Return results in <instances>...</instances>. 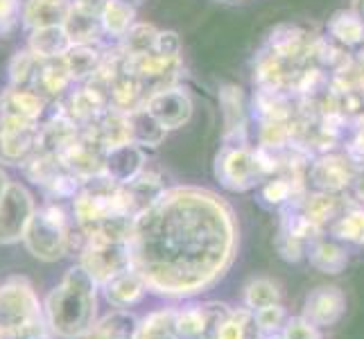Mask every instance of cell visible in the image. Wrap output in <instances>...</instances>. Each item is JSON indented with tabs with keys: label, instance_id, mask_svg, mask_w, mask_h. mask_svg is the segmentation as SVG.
<instances>
[{
	"label": "cell",
	"instance_id": "obj_1",
	"mask_svg": "<svg viewBox=\"0 0 364 339\" xmlns=\"http://www.w3.org/2000/svg\"><path fill=\"white\" fill-rule=\"evenodd\" d=\"M134 269L147 290L168 301H193L220 285L233 267L240 226L233 206L199 185H170L134 220Z\"/></svg>",
	"mask_w": 364,
	"mask_h": 339
},
{
	"label": "cell",
	"instance_id": "obj_2",
	"mask_svg": "<svg viewBox=\"0 0 364 339\" xmlns=\"http://www.w3.org/2000/svg\"><path fill=\"white\" fill-rule=\"evenodd\" d=\"M100 285L80 262L61 276L43 301L48 328L57 339H80L89 333L97 317Z\"/></svg>",
	"mask_w": 364,
	"mask_h": 339
},
{
	"label": "cell",
	"instance_id": "obj_3",
	"mask_svg": "<svg viewBox=\"0 0 364 339\" xmlns=\"http://www.w3.org/2000/svg\"><path fill=\"white\" fill-rule=\"evenodd\" d=\"M23 244L30 254L41 262H59L84 249L86 233L77 226L73 210L64 202L48 199L43 206L36 208V215L30 224Z\"/></svg>",
	"mask_w": 364,
	"mask_h": 339
},
{
	"label": "cell",
	"instance_id": "obj_4",
	"mask_svg": "<svg viewBox=\"0 0 364 339\" xmlns=\"http://www.w3.org/2000/svg\"><path fill=\"white\" fill-rule=\"evenodd\" d=\"M43 303L25 276L0 285V339H50Z\"/></svg>",
	"mask_w": 364,
	"mask_h": 339
},
{
	"label": "cell",
	"instance_id": "obj_5",
	"mask_svg": "<svg viewBox=\"0 0 364 339\" xmlns=\"http://www.w3.org/2000/svg\"><path fill=\"white\" fill-rule=\"evenodd\" d=\"M215 179L229 193L256 190L269 179L262 158L251 145H224L215 156Z\"/></svg>",
	"mask_w": 364,
	"mask_h": 339
},
{
	"label": "cell",
	"instance_id": "obj_6",
	"mask_svg": "<svg viewBox=\"0 0 364 339\" xmlns=\"http://www.w3.org/2000/svg\"><path fill=\"white\" fill-rule=\"evenodd\" d=\"M77 262L89 271L97 285H105L118 274L134 267L129 240H95L86 237V244L80 251Z\"/></svg>",
	"mask_w": 364,
	"mask_h": 339
},
{
	"label": "cell",
	"instance_id": "obj_7",
	"mask_svg": "<svg viewBox=\"0 0 364 339\" xmlns=\"http://www.w3.org/2000/svg\"><path fill=\"white\" fill-rule=\"evenodd\" d=\"M36 208V199L28 188L18 181H9L7 190L0 197V244L23 242Z\"/></svg>",
	"mask_w": 364,
	"mask_h": 339
},
{
	"label": "cell",
	"instance_id": "obj_8",
	"mask_svg": "<svg viewBox=\"0 0 364 339\" xmlns=\"http://www.w3.org/2000/svg\"><path fill=\"white\" fill-rule=\"evenodd\" d=\"M360 166L346 152L319 154L310 161L306 181L310 190H321L331 195H346L355 181Z\"/></svg>",
	"mask_w": 364,
	"mask_h": 339
},
{
	"label": "cell",
	"instance_id": "obj_9",
	"mask_svg": "<svg viewBox=\"0 0 364 339\" xmlns=\"http://www.w3.org/2000/svg\"><path fill=\"white\" fill-rule=\"evenodd\" d=\"M233 308L224 301H204L174 308V323L181 339H215Z\"/></svg>",
	"mask_w": 364,
	"mask_h": 339
},
{
	"label": "cell",
	"instance_id": "obj_10",
	"mask_svg": "<svg viewBox=\"0 0 364 339\" xmlns=\"http://www.w3.org/2000/svg\"><path fill=\"white\" fill-rule=\"evenodd\" d=\"M41 122L0 120V166L21 168L39 149Z\"/></svg>",
	"mask_w": 364,
	"mask_h": 339
},
{
	"label": "cell",
	"instance_id": "obj_11",
	"mask_svg": "<svg viewBox=\"0 0 364 339\" xmlns=\"http://www.w3.org/2000/svg\"><path fill=\"white\" fill-rule=\"evenodd\" d=\"M346 306L348 301L340 285H319L308 292L304 308H301V315L310 319L315 325H319L321 330H326L344 319Z\"/></svg>",
	"mask_w": 364,
	"mask_h": 339
},
{
	"label": "cell",
	"instance_id": "obj_12",
	"mask_svg": "<svg viewBox=\"0 0 364 339\" xmlns=\"http://www.w3.org/2000/svg\"><path fill=\"white\" fill-rule=\"evenodd\" d=\"M105 154H107V149L100 145L93 136H89L82 129V134L57 156L61 163H64V168L70 170L75 177L82 181H89V179L102 174Z\"/></svg>",
	"mask_w": 364,
	"mask_h": 339
},
{
	"label": "cell",
	"instance_id": "obj_13",
	"mask_svg": "<svg viewBox=\"0 0 364 339\" xmlns=\"http://www.w3.org/2000/svg\"><path fill=\"white\" fill-rule=\"evenodd\" d=\"M145 109L166 127L168 131L181 129L193 116V99L179 86H168V89L154 91L147 95Z\"/></svg>",
	"mask_w": 364,
	"mask_h": 339
},
{
	"label": "cell",
	"instance_id": "obj_14",
	"mask_svg": "<svg viewBox=\"0 0 364 339\" xmlns=\"http://www.w3.org/2000/svg\"><path fill=\"white\" fill-rule=\"evenodd\" d=\"M50 102L41 97L34 89H18L7 86L0 93V120H25V122H41L48 116Z\"/></svg>",
	"mask_w": 364,
	"mask_h": 339
},
{
	"label": "cell",
	"instance_id": "obj_15",
	"mask_svg": "<svg viewBox=\"0 0 364 339\" xmlns=\"http://www.w3.org/2000/svg\"><path fill=\"white\" fill-rule=\"evenodd\" d=\"M100 5L102 0L73 3V9L64 23L73 43H111L102 30V21H100Z\"/></svg>",
	"mask_w": 364,
	"mask_h": 339
},
{
	"label": "cell",
	"instance_id": "obj_16",
	"mask_svg": "<svg viewBox=\"0 0 364 339\" xmlns=\"http://www.w3.org/2000/svg\"><path fill=\"white\" fill-rule=\"evenodd\" d=\"M220 107L224 116V145H249V129H247V104L242 91L233 84L222 86L220 91Z\"/></svg>",
	"mask_w": 364,
	"mask_h": 339
},
{
	"label": "cell",
	"instance_id": "obj_17",
	"mask_svg": "<svg viewBox=\"0 0 364 339\" xmlns=\"http://www.w3.org/2000/svg\"><path fill=\"white\" fill-rule=\"evenodd\" d=\"M147 168V152L134 143H124L118 147L107 149L102 174L118 185L134 181L138 174Z\"/></svg>",
	"mask_w": 364,
	"mask_h": 339
},
{
	"label": "cell",
	"instance_id": "obj_18",
	"mask_svg": "<svg viewBox=\"0 0 364 339\" xmlns=\"http://www.w3.org/2000/svg\"><path fill=\"white\" fill-rule=\"evenodd\" d=\"M73 86L75 82L70 77L64 57L39 59V68H36L34 82L30 89H34L41 97H46L50 104H57L73 91Z\"/></svg>",
	"mask_w": 364,
	"mask_h": 339
},
{
	"label": "cell",
	"instance_id": "obj_19",
	"mask_svg": "<svg viewBox=\"0 0 364 339\" xmlns=\"http://www.w3.org/2000/svg\"><path fill=\"white\" fill-rule=\"evenodd\" d=\"M100 294L114 310H132L138 303H143L145 296L149 294L147 283L138 269H127L118 274L116 279L100 285Z\"/></svg>",
	"mask_w": 364,
	"mask_h": 339
},
{
	"label": "cell",
	"instance_id": "obj_20",
	"mask_svg": "<svg viewBox=\"0 0 364 339\" xmlns=\"http://www.w3.org/2000/svg\"><path fill=\"white\" fill-rule=\"evenodd\" d=\"M348 247L340 240H335L333 235L323 233L315 237L306 247V260L310 262V267H315L321 274L337 276L348 267Z\"/></svg>",
	"mask_w": 364,
	"mask_h": 339
},
{
	"label": "cell",
	"instance_id": "obj_21",
	"mask_svg": "<svg viewBox=\"0 0 364 339\" xmlns=\"http://www.w3.org/2000/svg\"><path fill=\"white\" fill-rule=\"evenodd\" d=\"M168 188L170 185L166 183V179H163V174L152 168H145L134 181L124 183L122 190H124V197H127V206H129L132 217L136 220L143 210H147L163 193L168 190Z\"/></svg>",
	"mask_w": 364,
	"mask_h": 339
},
{
	"label": "cell",
	"instance_id": "obj_22",
	"mask_svg": "<svg viewBox=\"0 0 364 339\" xmlns=\"http://www.w3.org/2000/svg\"><path fill=\"white\" fill-rule=\"evenodd\" d=\"M111 45L114 43H73L64 55L73 82L75 84L89 82L100 70V66L105 64Z\"/></svg>",
	"mask_w": 364,
	"mask_h": 339
},
{
	"label": "cell",
	"instance_id": "obj_23",
	"mask_svg": "<svg viewBox=\"0 0 364 339\" xmlns=\"http://www.w3.org/2000/svg\"><path fill=\"white\" fill-rule=\"evenodd\" d=\"M75 0H23V28L39 30L64 25Z\"/></svg>",
	"mask_w": 364,
	"mask_h": 339
},
{
	"label": "cell",
	"instance_id": "obj_24",
	"mask_svg": "<svg viewBox=\"0 0 364 339\" xmlns=\"http://www.w3.org/2000/svg\"><path fill=\"white\" fill-rule=\"evenodd\" d=\"M350 202H346L344 195H331V193H321V190H308L306 197L301 199L299 206L306 215L315 222L321 231H328V226L342 215L344 208Z\"/></svg>",
	"mask_w": 364,
	"mask_h": 339
},
{
	"label": "cell",
	"instance_id": "obj_25",
	"mask_svg": "<svg viewBox=\"0 0 364 339\" xmlns=\"http://www.w3.org/2000/svg\"><path fill=\"white\" fill-rule=\"evenodd\" d=\"M138 333L141 317H136L132 310H111L80 339H138Z\"/></svg>",
	"mask_w": 364,
	"mask_h": 339
},
{
	"label": "cell",
	"instance_id": "obj_26",
	"mask_svg": "<svg viewBox=\"0 0 364 339\" xmlns=\"http://www.w3.org/2000/svg\"><path fill=\"white\" fill-rule=\"evenodd\" d=\"M100 21L111 43H118L132 25L136 23V5L127 0H102L100 5Z\"/></svg>",
	"mask_w": 364,
	"mask_h": 339
},
{
	"label": "cell",
	"instance_id": "obj_27",
	"mask_svg": "<svg viewBox=\"0 0 364 339\" xmlns=\"http://www.w3.org/2000/svg\"><path fill=\"white\" fill-rule=\"evenodd\" d=\"M70 45H73V41H70V36H68L64 25H53V28L30 30L28 32V43H25V48L32 50V53L39 59L64 57L66 50Z\"/></svg>",
	"mask_w": 364,
	"mask_h": 339
},
{
	"label": "cell",
	"instance_id": "obj_28",
	"mask_svg": "<svg viewBox=\"0 0 364 339\" xmlns=\"http://www.w3.org/2000/svg\"><path fill=\"white\" fill-rule=\"evenodd\" d=\"M326 32H328L331 41L350 50V53H353V50L364 41V23L350 7L335 11V14L328 18Z\"/></svg>",
	"mask_w": 364,
	"mask_h": 339
},
{
	"label": "cell",
	"instance_id": "obj_29",
	"mask_svg": "<svg viewBox=\"0 0 364 339\" xmlns=\"http://www.w3.org/2000/svg\"><path fill=\"white\" fill-rule=\"evenodd\" d=\"M129 131L132 143L143 149H156L168 138V129L145 107L129 113Z\"/></svg>",
	"mask_w": 364,
	"mask_h": 339
},
{
	"label": "cell",
	"instance_id": "obj_30",
	"mask_svg": "<svg viewBox=\"0 0 364 339\" xmlns=\"http://www.w3.org/2000/svg\"><path fill=\"white\" fill-rule=\"evenodd\" d=\"M326 233L333 235L335 240L344 242L346 247L364 249V208L350 202Z\"/></svg>",
	"mask_w": 364,
	"mask_h": 339
},
{
	"label": "cell",
	"instance_id": "obj_31",
	"mask_svg": "<svg viewBox=\"0 0 364 339\" xmlns=\"http://www.w3.org/2000/svg\"><path fill=\"white\" fill-rule=\"evenodd\" d=\"M283 303V292L281 285L267 279V276H256L249 279L242 287V306L249 308L251 312H256L260 308Z\"/></svg>",
	"mask_w": 364,
	"mask_h": 339
},
{
	"label": "cell",
	"instance_id": "obj_32",
	"mask_svg": "<svg viewBox=\"0 0 364 339\" xmlns=\"http://www.w3.org/2000/svg\"><path fill=\"white\" fill-rule=\"evenodd\" d=\"M159 32L154 25L149 23H134L132 28L127 30V34L116 43L118 50L124 57H136V55H147V53H154L156 50V39H159Z\"/></svg>",
	"mask_w": 364,
	"mask_h": 339
},
{
	"label": "cell",
	"instance_id": "obj_33",
	"mask_svg": "<svg viewBox=\"0 0 364 339\" xmlns=\"http://www.w3.org/2000/svg\"><path fill=\"white\" fill-rule=\"evenodd\" d=\"M215 339H262L254 312L249 308H233L231 317L222 323Z\"/></svg>",
	"mask_w": 364,
	"mask_h": 339
},
{
	"label": "cell",
	"instance_id": "obj_34",
	"mask_svg": "<svg viewBox=\"0 0 364 339\" xmlns=\"http://www.w3.org/2000/svg\"><path fill=\"white\" fill-rule=\"evenodd\" d=\"M138 339H181L174 323V308H159L143 317Z\"/></svg>",
	"mask_w": 364,
	"mask_h": 339
},
{
	"label": "cell",
	"instance_id": "obj_35",
	"mask_svg": "<svg viewBox=\"0 0 364 339\" xmlns=\"http://www.w3.org/2000/svg\"><path fill=\"white\" fill-rule=\"evenodd\" d=\"M36 68H39V57L32 50L21 48L11 55L7 64V86H18V89H30L34 82Z\"/></svg>",
	"mask_w": 364,
	"mask_h": 339
},
{
	"label": "cell",
	"instance_id": "obj_36",
	"mask_svg": "<svg viewBox=\"0 0 364 339\" xmlns=\"http://www.w3.org/2000/svg\"><path fill=\"white\" fill-rule=\"evenodd\" d=\"M256 323L262 335H274V333H281L283 325L287 321V310L283 303H276V306H267V308H260L254 312Z\"/></svg>",
	"mask_w": 364,
	"mask_h": 339
},
{
	"label": "cell",
	"instance_id": "obj_37",
	"mask_svg": "<svg viewBox=\"0 0 364 339\" xmlns=\"http://www.w3.org/2000/svg\"><path fill=\"white\" fill-rule=\"evenodd\" d=\"M281 335L285 339H323V330L319 325L312 323L310 319H306L304 315L287 317Z\"/></svg>",
	"mask_w": 364,
	"mask_h": 339
},
{
	"label": "cell",
	"instance_id": "obj_38",
	"mask_svg": "<svg viewBox=\"0 0 364 339\" xmlns=\"http://www.w3.org/2000/svg\"><path fill=\"white\" fill-rule=\"evenodd\" d=\"M306 242L296 240V237H292L290 233H285L279 229V233H276L274 237V249L276 254H279L285 262H301L306 260Z\"/></svg>",
	"mask_w": 364,
	"mask_h": 339
},
{
	"label": "cell",
	"instance_id": "obj_39",
	"mask_svg": "<svg viewBox=\"0 0 364 339\" xmlns=\"http://www.w3.org/2000/svg\"><path fill=\"white\" fill-rule=\"evenodd\" d=\"M23 25V0H0V36H9Z\"/></svg>",
	"mask_w": 364,
	"mask_h": 339
},
{
	"label": "cell",
	"instance_id": "obj_40",
	"mask_svg": "<svg viewBox=\"0 0 364 339\" xmlns=\"http://www.w3.org/2000/svg\"><path fill=\"white\" fill-rule=\"evenodd\" d=\"M156 53L166 57H179L181 55V39L177 32L161 30L156 39Z\"/></svg>",
	"mask_w": 364,
	"mask_h": 339
},
{
	"label": "cell",
	"instance_id": "obj_41",
	"mask_svg": "<svg viewBox=\"0 0 364 339\" xmlns=\"http://www.w3.org/2000/svg\"><path fill=\"white\" fill-rule=\"evenodd\" d=\"M348 193H350V197H353L350 202L364 208V168L358 170L355 181H353V185H350V190H348Z\"/></svg>",
	"mask_w": 364,
	"mask_h": 339
},
{
	"label": "cell",
	"instance_id": "obj_42",
	"mask_svg": "<svg viewBox=\"0 0 364 339\" xmlns=\"http://www.w3.org/2000/svg\"><path fill=\"white\" fill-rule=\"evenodd\" d=\"M350 9H353L364 23V0H353V3H350Z\"/></svg>",
	"mask_w": 364,
	"mask_h": 339
},
{
	"label": "cell",
	"instance_id": "obj_43",
	"mask_svg": "<svg viewBox=\"0 0 364 339\" xmlns=\"http://www.w3.org/2000/svg\"><path fill=\"white\" fill-rule=\"evenodd\" d=\"M7 185H9V177H7V172L3 170V166H0V197H3V193L7 190Z\"/></svg>",
	"mask_w": 364,
	"mask_h": 339
},
{
	"label": "cell",
	"instance_id": "obj_44",
	"mask_svg": "<svg viewBox=\"0 0 364 339\" xmlns=\"http://www.w3.org/2000/svg\"><path fill=\"white\" fill-rule=\"evenodd\" d=\"M262 339H285L281 333H274V335H262Z\"/></svg>",
	"mask_w": 364,
	"mask_h": 339
},
{
	"label": "cell",
	"instance_id": "obj_45",
	"mask_svg": "<svg viewBox=\"0 0 364 339\" xmlns=\"http://www.w3.org/2000/svg\"><path fill=\"white\" fill-rule=\"evenodd\" d=\"M127 3H132V5H141L143 0H127Z\"/></svg>",
	"mask_w": 364,
	"mask_h": 339
},
{
	"label": "cell",
	"instance_id": "obj_46",
	"mask_svg": "<svg viewBox=\"0 0 364 339\" xmlns=\"http://www.w3.org/2000/svg\"><path fill=\"white\" fill-rule=\"evenodd\" d=\"M227 3H242V0H227Z\"/></svg>",
	"mask_w": 364,
	"mask_h": 339
},
{
	"label": "cell",
	"instance_id": "obj_47",
	"mask_svg": "<svg viewBox=\"0 0 364 339\" xmlns=\"http://www.w3.org/2000/svg\"><path fill=\"white\" fill-rule=\"evenodd\" d=\"M75 3H82V0H75Z\"/></svg>",
	"mask_w": 364,
	"mask_h": 339
}]
</instances>
